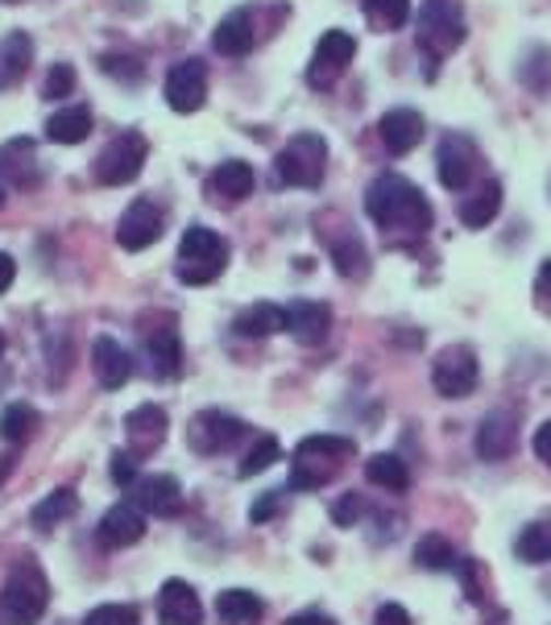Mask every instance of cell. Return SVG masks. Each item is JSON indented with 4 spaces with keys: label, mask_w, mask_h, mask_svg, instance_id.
Masks as SVG:
<instances>
[{
    "label": "cell",
    "mask_w": 551,
    "mask_h": 625,
    "mask_svg": "<svg viewBox=\"0 0 551 625\" xmlns=\"http://www.w3.org/2000/svg\"><path fill=\"white\" fill-rule=\"evenodd\" d=\"M162 220H167V211L158 208V199H134L125 216H120V224H116V245L125 248V253H141V248H150L158 236H162Z\"/></svg>",
    "instance_id": "cell-11"
},
{
    "label": "cell",
    "mask_w": 551,
    "mask_h": 625,
    "mask_svg": "<svg viewBox=\"0 0 551 625\" xmlns=\"http://www.w3.org/2000/svg\"><path fill=\"white\" fill-rule=\"evenodd\" d=\"M100 543L104 547H134L146 534V510L137 501H116L113 510L100 518Z\"/></svg>",
    "instance_id": "cell-16"
},
{
    "label": "cell",
    "mask_w": 551,
    "mask_h": 625,
    "mask_svg": "<svg viewBox=\"0 0 551 625\" xmlns=\"http://www.w3.org/2000/svg\"><path fill=\"white\" fill-rule=\"evenodd\" d=\"M365 211L369 220L390 232V236H418L432 228V204L423 199V190L402 178V174H381L365 190Z\"/></svg>",
    "instance_id": "cell-1"
},
{
    "label": "cell",
    "mask_w": 551,
    "mask_h": 625,
    "mask_svg": "<svg viewBox=\"0 0 551 625\" xmlns=\"http://www.w3.org/2000/svg\"><path fill=\"white\" fill-rule=\"evenodd\" d=\"M365 476L378 485V489H390V493H402L411 485V473H406V464H402L399 455L381 452V455H369V464H365Z\"/></svg>",
    "instance_id": "cell-31"
},
{
    "label": "cell",
    "mask_w": 551,
    "mask_h": 625,
    "mask_svg": "<svg viewBox=\"0 0 551 625\" xmlns=\"http://www.w3.org/2000/svg\"><path fill=\"white\" fill-rule=\"evenodd\" d=\"M150 360H153V373L158 378H179L183 373V340L174 327H158L150 336Z\"/></svg>",
    "instance_id": "cell-30"
},
{
    "label": "cell",
    "mask_w": 551,
    "mask_h": 625,
    "mask_svg": "<svg viewBox=\"0 0 551 625\" xmlns=\"http://www.w3.org/2000/svg\"><path fill=\"white\" fill-rule=\"evenodd\" d=\"M50 605V580L34 559H21L0 588V617L13 625H34Z\"/></svg>",
    "instance_id": "cell-4"
},
{
    "label": "cell",
    "mask_w": 551,
    "mask_h": 625,
    "mask_svg": "<svg viewBox=\"0 0 551 625\" xmlns=\"http://www.w3.org/2000/svg\"><path fill=\"white\" fill-rule=\"evenodd\" d=\"M497 211H502V183L490 178V183H481L469 199H460V224L485 228V224H494Z\"/></svg>",
    "instance_id": "cell-27"
},
{
    "label": "cell",
    "mask_w": 551,
    "mask_h": 625,
    "mask_svg": "<svg viewBox=\"0 0 551 625\" xmlns=\"http://www.w3.org/2000/svg\"><path fill=\"white\" fill-rule=\"evenodd\" d=\"M518 443V423L506 410H494V415L481 418V431H477V455L481 460H506Z\"/></svg>",
    "instance_id": "cell-23"
},
{
    "label": "cell",
    "mask_w": 551,
    "mask_h": 625,
    "mask_svg": "<svg viewBox=\"0 0 551 625\" xmlns=\"http://www.w3.org/2000/svg\"><path fill=\"white\" fill-rule=\"evenodd\" d=\"M361 510H365L361 493H344L341 501L332 506V522H336V526H353V522L361 518Z\"/></svg>",
    "instance_id": "cell-42"
},
{
    "label": "cell",
    "mask_w": 551,
    "mask_h": 625,
    "mask_svg": "<svg viewBox=\"0 0 551 625\" xmlns=\"http://www.w3.org/2000/svg\"><path fill=\"white\" fill-rule=\"evenodd\" d=\"M30 62H34V38L21 30L4 34L0 38V92L18 88L21 79L30 76Z\"/></svg>",
    "instance_id": "cell-24"
},
{
    "label": "cell",
    "mask_w": 551,
    "mask_h": 625,
    "mask_svg": "<svg viewBox=\"0 0 551 625\" xmlns=\"http://www.w3.org/2000/svg\"><path fill=\"white\" fill-rule=\"evenodd\" d=\"M113 481L120 489H129L137 481V455L134 452H116L113 455Z\"/></svg>",
    "instance_id": "cell-43"
},
{
    "label": "cell",
    "mask_w": 551,
    "mask_h": 625,
    "mask_svg": "<svg viewBox=\"0 0 551 625\" xmlns=\"http://www.w3.org/2000/svg\"><path fill=\"white\" fill-rule=\"evenodd\" d=\"M71 92H76V67L71 62H55L46 83H42V95L46 100H67Z\"/></svg>",
    "instance_id": "cell-40"
},
{
    "label": "cell",
    "mask_w": 551,
    "mask_h": 625,
    "mask_svg": "<svg viewBox=\"0 0 551 625\" xmlns=\"http://www.w3.org/2000/svg\"><path fill=\"white\" fill-rule=\"evenodd\" d=\"M286 625H336L328 613H320V609H307V613H295V617H286Z\"/></svg>",
    "instance_id": "cell-47"
},
{
    "label": "cell",
    "mask_w": 551,
    "mask_h": 625,
    "mask_svg": "<svg viewBox=\"0 0 551 625\" xmlns=\"http://www.w3.org/2000/svg\"><path fill=\"white\" fill-rule=\"evenodd\" d=\"M274 513H278V493H262V497L249 506V522H257V526H262V522H269Z\"/></svg>",
    "instance_id": "cell-44"
},
{
    "label": "cell",
    "mask_w": 551,
    "mask_h": 625,
    "mask_svg": "<svg viewBox=\"0 0 551 625\" xmlns=\"http://www.w3.org/2000/svg\"><path fill=\"white\" fill-rule=\"evenodd\" d=\"M378 134H381V146L394 153V158H402V153L415 150L427 129H423V116H418L415 108H390V113L381 116Z\"/></svg>",
    "instance_id": "cell-19"
},
{
    "label": "cell",
    "mask_w": 551,
    "mask_h": 625,
    "mask_svg": "<svg viewBox=\"0 0 551 625\" xmlns=\"http://www.w3.org/2000/svg\"><path fill=\"white\" fill-rule=\"evenodd\" d=\"M415 564L427 571H448V568H457V551H452L448 539L427 534V539H418L415 543Z\"/></svg>",
    "instance_id": "cell-34"
},
{
    "label": "cell",
    "mask_w": 551,
    "mask_h": 625,
    "mask_svg": "<svg viewBox=\"0 0 551 625\" xmlns=\"http://www.w3.org/2000/svg\"><path fill=\"white\" fill-rule=\"evenodd\" d=\"M0 352H4V332H0Z\"/></svg>",
    "instance_id": "cell-51"
},
{
    "label": "cell",
    "mask_w": 551,
    "mask_h": 625,
    "mask_svg": "<svg viewBox=\"0 0 551 625\" xmlns=\"http://www.w3.org/2000/svg\"><path fill=\"white\" fill-rule=\"evenodd\" d=\"M278 455H283V443H278L274 436H262L245 452V460H241V468H237V473L245 476V481H249V476H262L269 464H278Z\"/></svg>",
    "instance_id": "cell-38"
},
{
    "label": "cell",
    "mask_w": 551,
    "mask_h": 625,
    "mask_svg": "<svg viewBox=\"0 0 551 625\" xmlns=\"http://www.w3.org/2000/svg\"><path fill=\"white\" fill-rule=\"evenodd\" d=\"M92 134V113L79 104V108H62L46 120V141H55V146H79V141H88Z\"/></svg>",
    "instance_id": "cell-29"
},
{
    "label": "cell",
    "mask_w": 551,
    "mask_h": 625,
    "mask_svg": "<svg viewBox=\"0 0 551 625\" xmlns=\"http://www.w3.org/2000/svg\"><path fill=\"white\" fill-rule=\"evenodd\" d=\"M274 171L286 187H320L328 171V141L320 134H295L274 158Z\"/></svg>",
    "instance_id": "cell-5"
},
{
    "label": "cell",
    "mask_w": 551,
    "mask_h": 625,
    "mask_svg": "<svg viewBox=\"0 0 551 625\" xmlns=\"http://www.w3.org/2000/svg\"><path fill=\"white\" fill-rule=\"evenodd\" d=\"M76 510H79L76 489H55L50 497H42L38 506H34V522H38V526H55V522L71 518Z\"/></svg>",
    "instance_id": "cell-36"
},
{
    "label": "cell",
    "mask_w": 551,
    "mask_h": 625,
    "mask_svg": "<svg viewBox=\"0 0 551 625\" xmlns=\"http://www.w3.org/2000/svg\"><path fill=\"white\" fill-rule=\"evenodd\" d=\"M129 493H134L137 506L146 513H153V518H174V513H183V485L167 473L141 476V481L129 485Z\"/></svg>",
    "instance_id": "cell-14"
},
{
    "label": "cell",
    "mask_w": 551,
    "mask_h": 625,
    "mask_svg": "<svg viewBox=\"0 0 551 625\" xmlns=\"http://www.w3.org/2000/svg\"><path fill=\"white\" fill-rule=\"evenodd\" d=\"M13 278H18V262H13L9 253H0V294L13 286Z\"/></svg>",
    "instance_id": "cell-48"
},
{
    "label": "cell",
    "mask_w": 551,
    "mask_h": 625,
    "mask_svg": "<svg viewBox=\"0 0 551 625\" xmlns=\"http://www.w3.org/2000/svg\"><path fill=\"white\" fill-rule=\"evenodd\" d=\"M514 555H518L523 564H548L551 559V522H535V526H527V531L518 534Z\"/></svg>",
    "instance_id": "cell-33"
},
{
    "label": "cell",
    "mask_w": 551,
    "mask_h": 625,
    "mask_svg": "<svg viewBox=\"0 0 551 625\" xmlns=\"http://www.w3.org/2000/svg\"><path fill=\"white\" fill-rule=\"evenodd\" d=\"M216 613L232 625H253V622H262L266 605H262V597L249 592V588H225V592L216 597Z\"/></svg>",
    "instance_id": "cell-28"
},
{
    "label": "cell",
    "mask_w": 551,
    "mask_h": 625,
    "mask_svg": "<svg viewBox=\"0 0 551 625\" xmlns=\"http://www.w3.org/2000/svg\"><path fill=\"white\" fill-rule=\"evenodd\" d=\"M4 4H18V0H4Z\"/></svg>",
    "instance_id": "cell-52"
},
{
    "label": "cell",
    "mask_w": 551,
    "mask_h": 625,
    "mask_svg": "<svg viewBox=\"0 0 551 625\" xmlns=\"http://www.w3.org/2000/svg\"><path fill=\"white\" fill-rule=\"evenodd\" d=\"M464 42V13L457 0H423L418 13V46L432 55V62L444 55H452Z\"/></svg>",
    "instance_id": "cell-6"
},
{
    "label": "cell",
    "mask_w": 551,
    "mask_h": 625,
    "mask_svg": "<svg viewBox=\"0 0 551 625\" xmlns=\"http://www.w3.org/2000/svg\"><path fill=\"white\" fill-rule=\"evenodd\" d=\"M531 448H535V455H539V460H543V464L551 468V423H543V427L535 431Z\"/></svg>",
    "instance_id": "cell-46"
},
{
    "label": "cell",
    "mask_w": 551,
    "mask_h": 625,
    "mask_svg": "<svg viewBox=\"0 0 551 625\" xmlns=\"http://www.w3.org/2000/svg\"><path fill=\"white\" fill-rule=\"evenodd\" d=\"M332 262H336L341 278H361L369 269V253H365L361 236H336L332 241Z\"/></svg>",
    "instance_id": "cell-32"
},
{
    "label": "cell",
    "mask_w": 551,
    "mask_h": 625,
    "mask_svg": "<svg viewBox=\"0 0 551 625\" xmlns=\"http://www.w3.org/2000/svg\"><path fill=\"white\" fill-rule=\"evenodd\" d=\"M332 332V311L323 303H311V299H299V303L286 306V336L303 344V348H315V344L328 340Z\"/></svg>",
    "instance_id": "cell-18"
},
{
    "label": "cell",
    "mask_w": 551,
    "mask_h": 625,
    "mask_svg": "<svg viewBox=\"0 0 551 625\" xmlns=\"http://www.w3.org/2000/svg\"><path fill=\"white\" fill-rule=\"evenodd\" d=\"M216 50L229 58H241L253 50V42H257V34H253V18H249L245 9H232L229 18L216 25Z\"/></svg>",
    "instance_id": "cell-26"
},
{
    "label": "cell",
    "mask_w": 551,
    "mask_h": 625,
    "mask_svg": "<svg viewBox=\"0 0 551 625\" xmlns=\"http://www.w3.org/2000/svg\"><path fill=\"white\" fill-rule=\"evenodd\" d=\"M100 71L120 79V83H141V79H146V67H141L137 55H104L100 58Z\"/></svg>",
    "instance_id": "cell-39"
},
{
    "label": "cell",
    "mask_w": 551,
    "mask_h": 625,
    "mask_svg": "<svg viewBox=\"0 0 551 625\" xmlns=\"http://www.w3.org/2000/svg\"><path fill=\"white\" fill-rule=\"evenodd\" d=\"M0 208H4V187H0Z\"/></svg>",
    "instance_id": "cell-50"
},
{
    "label": "cell",
    "mask_w": 551,
    "mask_h": 625,
    "mask_svg": "<svg viewBox=\"0 0 551 625\" xmlns=\"http://www.w3.org/2000/svg\"><path fill=\"white\" fill-rule=\"evenodd\" d=\"M0 178H4V187H18V190H30L38 187V146L30 141V137H13V141H4L0 146Z\"/></svg>",
    "instance_id": "cell-15"
},
{
    "label": "cell",
    "mask_w": 551,
    "mask_h": 625,
    "mask_svg": "<svg viewBox=\"0 0 551 625\" xmlns=\"http://www.w3.org/2000/svg\"><path fill=\"white\" fill-rule=\"evenodd\" d=\"M229 266V245L216 228L191 224L179 241V262H174V274L183 286H208L216 282Z\"/></svg>",
    "instance_id": "cell-3"
},
{
    "label": "cell",
    "mask_w": 551,
    "mask_h": 625,
    "mask_svg": "<svg viewBox=\"0 0 551 625\" xmlns=\"http://www.w3.org/2000/svg\"><path fill=\"white\" fill-rule=\"evenodd\" d=\"M477 381H481V364L469 344H448L432 364V385H436L444 398H464L473 394Z\"/></svg>",
    "instance_id": "cell-8"
},
{
    "label": "cell",
    "mask_w": 551,
    "mask_h": 625,
    "mask_svg": "<svg viewBox=\"0 0 551 625\" xmlns=\"http://www.w3.org/2000/svg\"><path fill=\"white\" fill-rule=\"evenodd\" d=\"M34 427H38V410H30L25 402H13V406H4V415H0V436L9 439V443H21V439L34 436Z\"/></svg>",
    "instance_id": "cell-37"
},
{
    "label": "cell",
    "mask_w": 551,
    "mask_h": 625,
    "mask_svg": "<svg viewBox=\"0 0 551 625\" xmlns=\"http://www.w3.org/2000/svg\"><path fill=\"white\" fill-rule=\"evenodd\" d=\"M353 55H357V38L344 34V30H328V34L315 42V55L307 62V83H311L315 92H328V88L348 71Z\"/></svg>",
    "instance_id": "cell-9"
},
{
    "label": "cell",
    "mask_w": 551,
    "mask_h": 625,
    "mask_svg": "<svg viewBox=\"0 0 551 625\" xmlns=\"http://www.w3.org/2000/svg\"><path fill=\"white\" fill-rule=\"evenodd\" d=\"M543 286H551V262H543Z\"/></svg>",
    "instance_id": "cell-49"
},
{
    "label": "cell",
    "mask_w": 551,
    "mask_h": 625,
    "mask_svg": "<svg viewBox=\"0 0 551 625\" xmlns=\"http://www.w3.org/2000/svg\"><path fill=\"white\" fill-rule=\"evenodd\" d=\"M232 332L245 340H269V336L286 332V311L274 303H253L232 320Z\"/></svg>",
    "instance_id": "cell-25"
},
{
    "label": "cell",
    "mask_w": 551,
    "mask_h": 625,
    "mask_svg": "<svg viewBox=\"0 0 551 625\" xmlns=\"http://www.w3.org/2000/svg\"><path fill=\"white\" fill-rule=\"evenodd\" d=\"M365 18H369L374 30L390 34V30L406 25V18H411V0H365Z\"/></svg>",
    "instance_id": "cell-35"
},
{
    "label": "cell",
    "mask_w": 551,
    "mask_h": 625,
    "mask_svg": "<svg viewBox=\"0 0 551 625\" xmlns=\"http://www.w3.org/2000/svg\"><path fill=\"white\" fill-rule=\"evenodd\" d=\"M146 153H150L146 137L120 134L116 141H108V146L100 150V158L92 162L95 183H100V187H125V183H134L137 174H141V166H146Z\"/></svg>",
    "instance_id": "cell-7"
},
{
    "label": "cell",
    "mask_w": 551,
    "mask_h": 625,
    "mask_svg": "<svg viewBox=\"0 0 551 625\" xmlns=\"http://www.w3.org/2000/svg\"><path fill=\"white\" fill-rule=\"evenodd\" d=\"M436 171L448 190H464L477 171V146L464 134H448L436 150Z\"/></svg>",
    "instance_id": "cell-13"
},
{
    "label": "cell",
    "mask_w": 551,
    "mask_h": 625,
    "mask_svg": "<svg viewBox=\"0 0 551 625\" xmlns=\"http://www.w3.org/2000/svg\"><path fill=\"white\" fill-rule=\"evenodd\" d=\"M253 187H257V174H253V166L241 162V158H232V162H225V166H216L211 178H208V195L216 199V204H241V199L253 195Z\"/></svg>",
    "instance_id": "cell-20"
},
{
    "label": "cell",
    "mask_w": 551,
    "mask_h": 625,
    "mask_svg": "<svg viewBox=\"0 0 551 625\" xmlns=\"http://www.w3.org/2000/svg\"><path fill=\"white\" fill-rule=\"evenodd\" d=\"M141 617H137L134 605H95L88 617H83V625H137Z\"/></svg>",
    "instance_id": "cell-41"
},
{
    "label": "cell",
    "mask_w": 551,
    "mask_h": 625,
    "mask_svg": "<svg viewBox=\"0 0 551 625\" xmlns=\"http://www.w3.org/2000/svg\"><path fill=\"white\" fill-rule=\"evenodd\" d=\"M167 104L174 113H199L208 104V71L199 58H183L174 62L171 76H167Z\"/></svg>",
    "instance_id": "cell-12"
},
{
    "label": "cell",
    "mask_w": 551,
    "mask_h": 625,
    "mask_svg": "<svg viewBox=\"0 0 551 625\" xmlns=\"http://www.w3.org/2000/svg\"><path fill=\"white\" fill-rule=\"evenodd\" d=\"M158 622L162 625H204V605L187 580H167L158 588Z\"/></svg>",
    "instance_id": "cell-17"
},
{
    "label": "cell",
    "mask_w": 551,
    "mask_h": 625,
    "mask_svg": "<svg viewBox=\"0 0 551 625\" xmlns=\"http://www.w3.org/2000/svg\"><path fill=\"white\" fill-rule=\"evenodd\" d=\"M357 455V443L341 436H307L295 448V468H290V489H323L332 476L341 473L344 460Z\"/></svg>",
    "instance_id": "cell-2"
},
{
    "label": "cell",
    "mask_w": 551,
    "mask_h": 625,
    "mask_svg": "<svg viewBox=\"0 0 551 625\" xmlns=\"http://www.w3.org/2000/svg\"><path fill=\"white\" fill-rule=\"evenodd\" d=\"M374 622L378 625H415L411 622V613H406L402 605H394V601H386V605L378 609V617H374Z\"/></svg>",
    "instance_id": "cell-45"
},
{
    "label": "cell",
    "mask_w": 551,
    "mask_h": 625,
    "mask_svg": "<svg viewBox=\"0 0 551 625\" xmlns=\"http://www.w3.org/2000/svg\"><path fill=\"white\" fill-rule=\"evenodd\" d=\"M191 436V452H199V455H220V452H229L237 439H245V423L237 415H225V410H199V415L191 418V427H187Z\"/></svg>",
    "instance_id": "cell-10"
},
{
    "label": "cell",
    "mask_w": 551,
    "mask_h": 625,
    "mask_svg": "<svg viewBox=\"0 0 551 625\" xmlns=\"http://www.w3.org/2000/svg\"><path fill=\"white\" fill-rule=\"evenodd\" d=\"M92 369L104 390H120L125 381L134 378V357L113 340V336H95L92 344Z\"/></svg>",
    "instance_id": "cell-21"
},
{
    "label": "cell",
    "mask_w": 551,
    "mask_h": 625,
    "mask_svg": "<svg viewBox=\"0 0 551 625\" xmlns=\"http://www.w3.org/2000/svg\"><path fill=\"white\" fill-rule=\"evenodd\" d=\"M125 431H129V443H134V455H150L158 443H167V410L162 406H137L125 415Z\"/></svg>",
    "instance_id": "cell-22"
}]
</instances>
